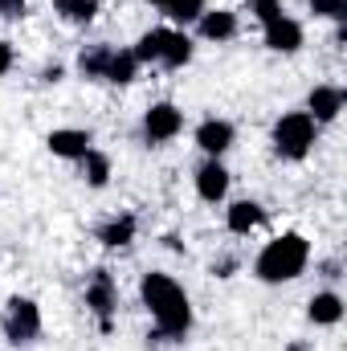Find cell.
<instances>
[{
	"label": "cell",
	"mask_w": 347,
	"mask_h": 351,
	"mask_svg": "<svg viewBox=\"0 0 347 351\" xmlns=\"http://www.w3.org/2000/svg\"><path fill=\"white\" fill-rule=\"evenodd\" d=\"M139 294H143V306L152 311L160 335H168V339L188 335V327H192V306H188V294L180 290L176 278H168V274H143Z\"/></svg>",
	"instance_id": "1"
},
{
	"label": "cell",
	"mask_w": 347,
	"mask_h": 351,
	"mask_svg": "<svg viewBox=\"0 0 347 351\" xmlns=\"http://www.w3.org/2000/svg\"><path fill=\"white\" fill-rule=\"evenodd\" d=\"M307 262H311V245H307V237H298V233H282V237H274V241L258 254L254 274H258L261 282L278 286V282H294V278L307 269Z\"/></svg>",
	"instance_id": "2"
},
{
	"label": "cell",
	"mask_w": 347,
	"mask_h": 351,
	"mask_svg": "<svg viewBox=\"0 0 347 351\" xmlns=\"http://www.w3.org/2000/svg\"><path fill=\"white\" fill-rule=\"evenodd\" d=\"M131 53H135L139 66H143V62H160V66H168V70H180V66L192 62V41H188V33H180V29H152V33L139 37V45H135Z\"/></svg>",
	"instance_id": "3"
},
{
	"label": "cell",
	"mask_w": 347,
	"mask_h": 351,
	"mask_svg": "<svg viewBox=\"0 0 347 351\" xmlns=\"http://www.w3.org/2000/svg\"><path fill=\"white\" fill-rule=\"evenodd\" d=\"M315 119L307 110H294V114H282L278 127H274V152L282 160H302L311 147H315Z\"/></svg>",
	"instance_id": "4"
},
{
	"label": "cell",
	"mask_w": 347,
	"mask_h": 351,
	"mask_svg": "<svg viewBox=\"0 0 347 351\" xmlns=\"http://www.w3.org/2000/svg\"><path fill=\"white\" fill-rule=\"evenodd\" d=\"M4 335L12 343H33L41 335V311L33 298H12L4 306Z\"/></svg>",
	"instance_id": "5"
},
{
	"label": "cell",
	"mask_w": 347,
	"mask_h": 351,
	"mask_svg": "<svg viewBox=\"0 0 347 351\" xmlns=\"http://www.w3.org/2000/svg\"><path fill=\"white\" fill-rule=\"evenodd\" d=\"M86 306L98 315V323H102V331H110V315H115V306H119V290H115V278L106 274V269H94L86 282Z\"/></svg>",
	"instance_id": "6"
},
{
	"label": "cell",
	"mask_w": 347,
	"mask_h": 351,
	"mask_svg": "<svg viewBox=\"0 0 347 351\" xmlns=\"http://www.w3.org/2000/svg\"><path fill=\"white\" fill-rule=\"evenodd\" d=\"M180 131H184V114H180V106H172V102H156L143 114V139L147 143H168Z\"/></svg>",
	"instance_id": "7"
},
{
	"label": "cell",
	"mask_w": 347,
	"mask_h": 351,
	"mask_svg": "<svg viewBox=\"0 0 347 351\" xmlns=\"http://www.w3.org/2000/svg\"><path fill=\"white\" fill-rule=\"evenodd\" d=\"M196 147L204 152V156H225L229 147H233V123H225V119H204L200 127H196Z\"/></svg>",
	"instance_id": "8"
},
{
	"label": "cell",
	"mask_w": 347,
	"mask_h": 351,
	"mask_svg": "<svg viewBox=\"0 0 347 351\" xmlns=\"http://www.w3.org/2000/svg\"><path fill=\"white\" fill-rule=\"evenodd\" d=\"M196 29H200V37L204 41H229V37H237V12H229V8H204L200 16H196Z\"/></svg>",
	"instance_id": "9"
},
{
	"label": "cell",
	"mask_w": 347,
	"mask_h": 351,
	"mask_svg": "<svg viewBox=\"0 0 347 351\" xmlns=\"http://www.w3.org/2000/svg\"><path fill=\"white\" fill-rule=\"evenodd\" d=\"M261 29H265V45H270L274 53H294V49L302 45V29H298V21H290L286 12H282L278 21L261 25Z\"/></svg>",
	"instance_id": "10"
},
{
	"label": "cell",
	"mask_w": 347,
	"mask_h": 351,
	"mask_svg": "<svg viewBox=\"0 0 347 351\" xmlns=\"http://www.w3.org/2000/svg\"><path fill=\"white\" fill-rule=\"evenodd\" d=\"M196 192H200V200H208V204L225 200V192H229V172H225L221 160L200 164V172H196Z\"/></svg>",
	"instance_id": "11"
},
{
	"label": "cell",
	"mask_w": 347,
	"mask_h": 351,
	"mask_svg": "<svg viewBox=\"0 0 347 351\" xmlns=\"http://www.w3.org/2000/svg\"><path fill=\"white\" fill-rule=\"evenodd\" d=\"M49 152L58 160H82L90 152V135L86 131H74V127H62V131H49Z\"/></svg>",
	"instance_id": "12"
},
{
	"label": "cell",
	"mask_w": 347,
	"mask_h": 351,
	"mask_svg": "<svg viewBox=\"0 0 347 351\" xmlns=\"http://www.w3.org/2000/svg\"><path fill=\"white\" fill-rule=\"evenodd\" d=\"M339 110H344V90L339 86H315L311 90V98H307V114H311L315 123H331Z\"/></svg>",
	"instance_id": "13"
},
{
	"label": "cell",
	"mask_w": 347,
	"mask_h": 351,
	"mask_svg": "<svg viewBox=\"0 0 347 351\" xmlns=\"http://www.w3.org/2000/svg\"><path fill=\"white\" fill-rule=\"evenodd\" d=\"M261 217H265V213H261L258 200H237V204H229V217H225V221H229V233L246 237V233H254L261 225Z\"/></svg>",
	"instance_id": "14"
},
{
	"label": "cell",
	"mask_w": 347,
	"mask_h": 351,
	"mask_svg": "<svg viewBox=\"0 0 347 351\" xmlns=\"http://www.w3.org/2000/svg\"><path fill=\"white\" fill-rule=\"evenodd\" d=\"M135 70H139V62H135V53H131V49H110V58H106V70H102V82L127 86V82L135 78Z\"/></svg>",
	"instance_id": "15"
},
{
	"label": "cell",
	"mask_w": 347,
	"mask_h": 351,
	"mask_svg": "<svg viewBox=\"0 0 347 351\" xmlns=\"http://www.w3.org/2000/svg\"><path fill=\"white\" fill-rule=\"evenodd\" d=\"M311 323H319V327H331V323H339L344 319V298L335 294V290H323V294H315L311 298Z\"/></svg>",
	"instance_id": "16"
},
{
	"label": "cell",
	"mask_w": 347,
	"mask_h": 351,
	"mask_svg": "<svg viewBox=\"0 0 347 351\" xmlns=\"http://www.w3.org/2000/svg\"><path fill=\"white\" fill-rule=\"evenodd\" d=\"M131 237H135V217H131V213H123V217H110V221L98 229V241H102V245H110V250H119V245H131Z\"/></svg>",
	"instance_id": "17"
},
{
	"label": "cell",
	"mask_w": 347,
	"mask_h": 351,
	"mask_svg": "<svg viewBox=\"0 0 347 351\" xmlns=\"http://www.w3.org/2000/svg\"><path fill=\"white\" fill-rule=\"evenodd\" d=\"M53 12L70 25H90L98 16V0H53Z\"/></svg>",
	"instance_id": "18"
},
{
	"label": "cell",
	"mask_w": 347,
	"mask_h": 351,
	"mask_svg": "<svg viewBox=\"0 0 347 351\" xmlns=\"http://www.w3.org/2000/svg\"><path fill=\"white\" fill-rule=\"evenodd\" d=\"M78 164H82V180H86L90 188H102V184L110 180V160H106L102 152H94V147H90Z\"/></svg>",
	"instance_id": "19"
},
{
	"label": "cell",
	"mask_w": 347,
	"mask_h": 351,
	"mask_svg": "<svg viewBox=\"0 0 347 351\" xmlns=\"http://www.w3.org/2000/svg\"><path fill=\"white\" fill-rule=\"evenodd\" d=\"M106 58H110V45H94V49H86V53L78 58V70H82L86 78H102Z\"/></svg>",
	"instance_id": "20"
},
{
	"label": "cell",
	"mask_w": 347,
	"mask_h": 351,
	"mask_svg": "<svg viewBox=\"0 0 347 351\" xmlns=\"http://www.w3.org/2000/svg\"><path fill=\"white\" fill-rule=\"evenodd\" d=\"M164 8H168V16H172L176 25H192L204 12V0H168Z\"/></svg>",
	"instance_id": "21"
},
{
	"label": "cell",
	"mask_w": 347,
	"mask_h": 351,
	"mask_svg": "<svg viewBox=\"0 0 347 351\" xmlns=\"http://www.w3.org/2000/svg\"><path fill=\"white\" fill-rule=\"evenodd\" d=\"M311 12H315V16H327V21H344L347 0H311Z\"/></svg>",
	"instance_id": "22"
},
{
	"label": "cell",
	"mask_w": 347,
	"mask_h": 351,
	"mask_svg": "<svg viewBox=\"0 0 347 351\" xmlns=\"http://www.w3.org/2000/svg\"><path fill=\"white\" fill-rule=\"evenodd\" d=\"M250 12L258 16L261 25H270V21L282 16V4H278V0H250Z\"/></svg>",
	"instance_id": "23"
},
{
	"label": "cell",
	"mask_w": 347,
	"mask_h": 351,
	"mask_svg": "<svg viewBox=\"0 0 347 351\" xmlns=\"http://www.w3.org/2000/svg\"><path fill=\"white\" fill-rule=\"evenodd\" d=\"M0 16H25V0H0Z\"/></svg>",
	"instance_id": "24"
},
{
	"label": "cell",
	"mask_w": 347,
	"mask_h": 351,
	"mask_svg": "<svg viewBox=\"0 0 347 351\" xmlns=\"http://www.w3.org/2000/svg\"><path fill=\"white\" fill-rule=\"evenodd\" d=\"M8 70H12V45H8V41H0V78H4Z\"/></svg>",
	"instance_id": "25"
},
{
	"label": "cell",
	"mask_w": 347,
	"mask_h": 351,
	"mask_svg": "<svg viewBox=\"0 0 347 351\" xmlns=\"http://www.w3.org/2000/svg\"><path fill=\"white\" fill-rule=\"evenodd\" d=\"M290 351H311V348H302V343H290Z\"/></svg>",
	"instance_id": "26"
},
{
	"label": "cell",
	"mask_w": 347,
	"mask_h": 351,
	"mask_svg": "<svg viewBox=\"0 0 347 351\" xmlns=\"http://www.w3.org/2000/svg\"><path fill=\"white\" fill-rule=\"evenodd\" d=\"M152 4H160V8H164V4H168V0H152Z\"/></svg>",
	"instance_id": "27"
}]
</instances>
